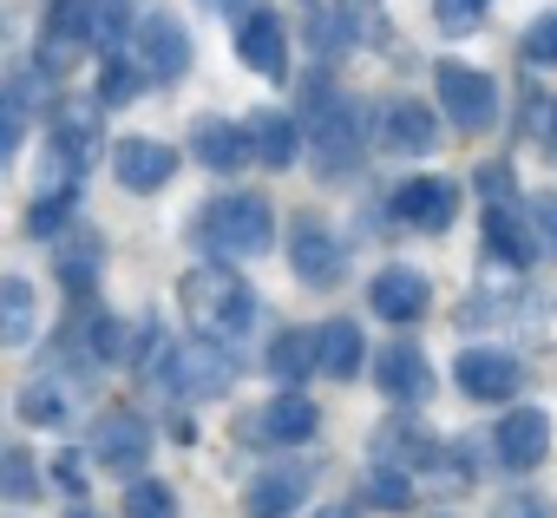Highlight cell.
I'll use <instances>...</instances> for the list:
<instances>
[{
  "mask_svg": "<svg viewBox=\"0 0 557 518\" xmlns=\"http://www.w3.org/2000/svg\"><path fill=\"white\" fill-rule=\"evenodd\" d=\"M177 303H184V316L210 335V342H243L249 329H256V289L230 270V263H197L184 283H177Z\"/></svg>",
  "mask_w": 557,
  "mask_h": 518,
  "instance_id": "6da1fadb",
  "label": "cell"
},
{
  "mask_svg": "<svg viewBox=\"0 0 557 518\" xmlns=\"http://www.w3.org/2000/svg\"><path fill=\"white\" fill-rule=\"evenodd\" d=\"M190 236H197L203 256H216V263H230V256H262L269 236H275V210L262 197H243V190L236 197H210L197 210Z\"/></svg>",
  "mask_w": 557,
  "mask_h": 518,
  "instance_id": "7a4b0ae2",
  "label": "cell"
},
{
  "mask_svg": "<svg viewBox=\"0 0 557 518\" xmlns=\"http://www.w3.org/2000/svg\"><path fill=\"white\" fill-rule=\"evenodd\" d=\"M309 138H315V171L322 177H342L361 151H368V112L342 92H329L322 79H309Z\"/></svg>",
  "mask_w": 557,
  "mask_h": 518,
  "instance_id": "3957f363",
  "label": "cell"
},
{
  "mask_svg": "<svg viewBox=\"0 0 557 518\" xmlns=\"http://www.w3.org/2000/svg\"><path fill=\"white\" fill-rule=\"evenodd\" d=\"M151 381H164V387L184 394V400H216V394L236 387V355L216 348V342L177 348L171 335H158V342H151Z\"/></svg>",
  "mask_w": 557,
  "mask_h": 518,
  "instance_id": "277c9868",
  "label": "cell"
},
{
  "mask_svg": "<svg viewBox=\"0 0 557 518\" xmlns=\"http://www.w3.org/2000/svg\"><path fill=\"white\" fill-rule=\"evenodd\" d=\"M433 92H440V106H446V119L459 125V132H492L498 125V79L492 73H479V66H459V60H440V73H433Z\"/></svg>",
  "mask_w": 557,
  "mask_h": 518,
  "instance_id": "5b68a950",
  "label": "cell"
},
{
  "mask_svg": "<svg viewBox=\"0 0 557 518\" xmlns=\"http://www.w3.org/2000/svg\"><path fill=\"white\" fill-rule=\"evenodd\" d=\"M92 8H99V0H53L47 34H40V73L47 79H66L79 66V53L99 47L92 40Z\"/></svg>",
  "mask_w": 557,
  "mask_h": 518,
  "instance_id": "8992f818",
  "label": "cell"
},
{
  "mask_svg": "<svg viewBox=\"0 0 557 518\" xmlns=\"http://www.w3.org/2000/svg\"><path fill=\"white\" fill-rule=\"evenodd\" d=\"M132 60H138V73L158 79V86L184 79V66H190V34H184V21H177V14H145L138 34H132Z\"/></svg>",
  "mask_w": 557,
  "mask_h": 518,
  "instance_id": "52a82bcc",
  "label": "cell"
},
{
  "mask_svg": "<svg viewBox=\"0 0 557 518\" xmlns=\"http://www.w3.org/2000/svg\"><path fill=\"white\" fill-rule=\"evenodd\" d=\"M289 270H296L309 289H335V283L348 276V256H342V243H335L329 223L296 217V230H289Z\"/></svg>",
  "mask_w": 557,
  "mask_h": 518,
  "instance_id": "ba28073f",
  "label": "cell"
},
{
  "mask_svg": "<svg viewBox=\"0 0 557 518\" xmlns=\"http://www.w3.org/2000/svg\"><path fill=\"white\" fill-rule=\"evenodd\" d=\"M236 53L262 79H289V27H283V14H275V8H249L236 21Z\"/></svg>",
  "mask_w": 557,
  "mask_h": 518,
  "instance_id": "9c48e42d",
  "label": "cell"
},
{
  "mask_svg": "<svg viewBox=\"0 0 557 518\" xmlns=\"http://www.w3.org/2000/svg\"><path fill=\"white\" fill-rule=\"evenodd\" d=\"M309 492H315V466H302V459L262 466L249 479V518H296Z\"/></svg>",
  "mask_w": 557,
  "mask_h": 518,
  "instance_id": "30bf717a",
  "label": "cell"
},
{
  "mask_svg": "<svg viewBox=\"0 0 557 518\" xmlns=\"http://www.w3.org/2000/svg\"><path fill=\"white\" fill-rule=\"evenodd\" d=\"M537 249H544V236H537V223H531L518 203H485V256H492V263L531 270Z\"/></svg>",
  "mask_w": 557,
  "mask_h": 518,
  "instance_id": "8fae6325",
  "label": "cell"
},
{
  "mask_svg": "<svg viewBox=\"0 0 557 518\" xmlns=\"http://www.w3.org/2000/svg\"><path fill=\"white\" fill-rule=\"evenodd\" d=\"M53 151L79 171L92 151H106V106L99 99H66V106H53Z\"/></svg>",
  "mask_w": 557,
  "mask_h": 518,
  "instance_id": "7c38bea8",
  "label": "cell"
},
{
  "mask_svg": "<svg viewBox=\"0 0 557 518\" xmlns=\"http://www.w3.org/2000/svg\"><path fill=\"white\" fill-rule=\"evenodd\" d=\"M92 459L119 479H138V466L151 459V427L138 414H106L99 433H92Z\"/></svg>",
  "mask_w": 557,
  "mask_h": 518,
  "instance_id": "4fadbf2b",
  "label": "cell"
},
{
  "mask_svg": "<svg viewBox=\"0 0 557 518\" xmlns=\"http://www.w3.org/2000/svg\"><path fill=\"white\" fill-rule=\"evenodd\" d=\"M112 177L125 190H164L177 177V151L164 138H119L112 145Z\"/></svg>",
  "mask_w": 557,
  "mask_h": 518,
  "instance_id": "5bb4252c",
  "label": "cell"
},
{
  "mask_svg": "<svg viewBox=\"0 0 557 518\" xmlns=\"http://www.w3.org/2000/svg\"><path fill=\"white\" fill-rule=\"evenodd\" d=\"M394 217L407 230H446L459 217V184L453 177H407L394 190Z\"/></svg>",
  "mask_w": 557,
  "mask_h": 518,
  "instance_id": "9a60e30c",
  "label": "cell"
},
{
  "mask_svg": "<svg viewBox=\"0 0 557 518\" xmlns=\"http://www.w3.org/2000/svg\"><path fill=\"white\" fill-rule=\"evenodd\" d=\"M374 387H381L387 400H400V407H420V400L433 394V368H426V355H420L413 342H387V348L374 355Z\"/></svg>",
  "mask_w": 557,
  "mask_h": 518,
  "instance_id": "2e32d148",
  "label": "cell"
},
{
  "mask_svg": "<svg viewBox=\"0 0 557 518\" xmlns=\"http://www.w3.org/2000/svg\"><path fill=\"white\" fill-rule=\"evenodd\" d=\"M518 355H505V348H466L459 361H453V381H459V394H472V400H511L518 394Z\"/></svg>",
  "mask_w": 557,
  "mask_h": 518,
  "instance_id": "e0dca14e",
  "label": "cell"
},
{
  "mask_svg": "<svg viewBox=\"0 0 557 518\" xmlns=\"http://www.w3.org/2000/svg\"><path fill=\"white\" fill-rule=\"evenodd\" d=\"M426 303H433V289H426V276L407 270V263H394V270H381V276L368 283V309H374L381 322H420Z\"/></svg>",
  "mask_w": 557,
  "mask_h": 518,
  "instance_id": "ac0fdd59",
  "label": "cell"
},
{
  "mask_svg": "<svg viewBox=\"0 0 557 518\" xmlns=\"http://www.w3.org/2000/svg\"><path fill=\"white\" fill-rule=\"evenodd\" d=\"M492 446H498V466H511V472L537 466V459L550 453V414H544V407H518V414H505Z\"/></svg>",
  "mask_w": 557,
  "mask_h": 518,
  "instance_id": "d6986e66",
  "label": "cell"
},
{
  "mask_svg": "<svg viewBox=\"0 0 557 518\" xmlns=\"http://www.w3.org/2000/svg\"><path fill=\"white\" fill-rule=\"evenodd\" d=\"M190 151H197L203 171H243V164L256 158V151H249V132L230 125V119H197V125H190Z\"/></svg>",
  "mask_w": 557,
  "mask_h": 518,
  "instance_id": "ffe728a7",
  "label": "cell"
},
{
  "mask_svg": "<svg viewBox=\"0 0 557 518\" xmlns=\"http://www.w3.org/2000/svg\"><path fill=\"white\" fill-rule=\"evenodd\" d=\"M315 427H322V414H315V400H302V394L269 400L262 420H256V433H262L269 446H302V440H315Z\"/></svg>",
  "mask_w": 557,
  "mask_h": 518,
  "instance_id": "44dd1931",
  "label": "cell"
},
{
  "mask_svg": "<svg viewBox=\"0 0 557 518\" xmlns=\"http://www.w3.org/2000/svg\"><path fill=\"white\" fill-rule=\"evenodd\" d=\"M249 151H256L269 171H289V164L302 158L296 119H289V112H256V119H249Z\"/></svg>",
  "mask_w": 557,
  "mask_h": 518,
  "instance_id": "7402d4cb",
  "label": "cell"
},
{
  "mask_svg": "<svg viewBox=\"0 0 557 518\" xmlns=\"http://www.w3.org/2000/svg\"><path fill=\"white\" fill-rule=\"evenodd\" d=\"M440 145V119L426 99H394L387 106V151H433Z\"/></svg>",
  "mask_w": 557,
  "mask_h": 518,
  "instance_id": "603a6c76",
  "label": "cell"
},
{
  "mask_svg": "<svg viewBox=\"0 0 557 518\" xmlns=\"http://www.w3.org/2000/svg\"><path fill=\"white\" fill-rule=\"evenodd\" d=\"M315 355H322V374H329V381H355V374H361V361H368L361 329H355V322H342V316L315 329Z\"/></svg>",
  "mask_w": 557,
  "mask_h": 518,
  "instance_id": "cb8c5ba5",
  "label": "cell"
},
{
  "mask_svg": "<svg viewBox=\"0 0 557 518\" xmlns=\"http://www.w3.org/2000/svg\"><path fill=\"white\" fill-rule=\"evenodd\" d=\"M14 414H21L27 427H66V420H73V394H66L53 374H34V381L14 394Z\"/></svg>",
  "mask_w": 557,
  "mask_h": 518,
  "instance_id": "d4e9b609",
  "label": "cell"
},
{
  "mask_svg": "<svg viewBox=\"0 0 557 518\" xmlns=\"http://www.w3.org/2000/svg\"><path fill=\"white\" fill-rule=\"evenodd\" d=\"M315 361H322V355H315V335H309V329H283V335L269 342V355H262V368H269L275 381H302Z\"/></svg>",
  "mask_w": 557,
  "mask_h": 518,
  "instance_id": "484cf974",
  "label": "cell"
},
{
  "mask_svg": "<svg viewBox=\"0 0 557 518\" xmlns=\"http://www.w3.org/2000/svg\"><path fill=\"white\" fill-rule=\"evenodd\" d=\"M27 335H34V283L8 276V283H0V342L27 348Z\"/></svg>",
  "mask_w": 557,
  "mask_h": 518,
  "instance_id": "4316f807",
  "label": "cell"
},
{
  "mask_svg": "<svg viewBox=\"0 0 557 518\" xmlns=\"http://www.w3.org/2000/svg\"><path fill=\"white\" fill-rule=\"evenodd\" d=\"M145 86H151V79L138 73V60H132V47H125V53H106V73H99V92H92V99L112 112V106H132Z\"/></svg>",
  "mask_w": 557,
  "mask_h": 518,
  "instance_id": "83f0119b",
  "label": "cell"
},
{
  "mask_svg": "<svg viewBox=\"0 0 557 518\" xmlns=\"http://www.w3.org/2000/svg\"><path fill=\"white\" fill-rule=\"evenodd\" d=\"M99 249H106V243H99V236L86 230V236H79V243H73L66 256H60V283H66L73 296H86V289L99 283V270H106V256H99Z\"/></svg>",
  "mask_w": 557,
  "mask_h": 518,
  "instance_id": "f1b7e54d",
  "label": "cell"
},
{
  "mask_svg": "<svg viewBox=\"0 0 557 518\" xmlns=\"http://www.w3.org/2000/svg\"><path fill=\"white\" fill-rule=\"evenodd\" d=\"M361 492H368V505H387V511L413 505V479H407V466H387V459H374V466H368Z\"/></svg>",
  "mask_w": 557,
  "mask_h": 518,
  "instance_id": "f546056e",
  "label": "cell"
},
{
  "mask_svg": "<svg viewBox=\"0 0 557 518\" xmlns=\"http://www.w3.org/2000/svg\"><path fill=\"white\" fill-rule=\"evenodd\" d=\"M309 40H315L329 60H342V53L355 47V14H348V8H329V0H322L315 21H309Z\"/></svg>",
  "mask_w": 557,
  "mask_h": 518,
  "instance_id": "4dcf8cb0",
  "label": "cell"
},
{
  "mask_svg": "<svg viewBox=\"0 0 557 518\" xmlns=\"http://www.w3.org/2000/svg\"><path fill=\"white\" fill-rule=\"evenodd\" d=\"M0 492H8L14 505H34V498H40V472H34V453H27V446H8V453H0Z\"/></svg>",
  "mask_w": 557,
  "mask_h": 518,
  "instance_id": "1f68e13d",
  "label": "cell"
},
{
  "mask_svg": "<svg viewBox=\"0 0 557 518\" xmlns=\"http://www.w3.org/2000/svg\"><path fill=\"white\" fill-rule=\"evenodd\" d=\"M27 112H34V73H14L8 86V125H0V158H14L27 138Z\"/></svg>",
  "mask_w": 557,
  "mask_h": 518,
  "instance_id": "d6a6232c",
  "label": "cell"
},
{
  "mask_svg": "<svg viewBox=\"0 0 557 518\" xmlns=\"http://www.w3.org/2000/svg\"><path fill=\"white\" fill-rule=\"evenodd\" d=\"M125 518H177V492H171L164 479H132Z\"/></svg>",
  "mask_w": 557,
  "mask_h": 518,
  "instance_id": "836d02e7",
  "label": "cell"
},
{
  "mask_svg": "<svg viewBox=\"0 0 557 518\" xmlns=\"http://www.w3.org/2000/svg\"><path fill=\"white\" fill-rule=\"evenodd\" d=\"M125 34H138L132 14H125V0H99V8H92V40L106 53H125Z\"/></svg>",
  "mask_w": 557,
  "mask_h": 518,
  "instance_id": "e575fe53",
  "label": "cell"
},
{
  "mask_svg": "<svg viewBox=\"0 0 557 518\" xmlns=\"http://www.w3.org/2000/svg\"><path fill=\"white\" fill-rule=\"evenodd\" d=\"M524 138H537L557 158V99L550 92H524Z\"/></svg>",
  "mask_w": 557,
  "mask_h": 518,
  "instance_id": "d590c367",
  "label": "cell"
},
{
  "mask_svg": "<svg viewBox=\"0 0 557 518\" xmlns=\"http://www.w3.org/2000/svg\"><path fill=\"white\" fill-rule=\"evenodd\" d=\"M73 203H79L73 190H47V197H40V203L27 210V230H34V236H53V230H66V217H73Z\"/></svg>",
  "mask_w": 557,
  "mask_h": 518,
  "instance_id": "8d00e7d4",
  "label": "cell"
},
{
  "mask_svg": "<svg viewBox=\"0 0 557 518\" xmlns=\"http://www.w3.org/2000/svg\"><path fill=\"white\" fill-rule=\"evenodd\" d=\"M485 8H492V0H433V21H440L446 34H472V27L485 21Z\"/></svg>",
  "mask_w": 557,
  "mask_h": 518,
  "instance_id": "74e56055",
  "label": "cell"
},
{
  "mask_svg": "<svg viewBox=\"0 0 557 518\" xmlns=\"http://www.w3.org/2000/svg\"><path fill=\"white\" fill-rule=\"evenodd\" d=\"M524 60L531 66H557V14H544V21L524 27Z\"/></svg>",
  "mask_w": 557,
  "mask_h": 518,
  "instance_id": "f35d334b",
  "label": "cell"
},
{
  "mask_svg": "<svg viewBox=\"0 0 557 518\" xmlns=\"http://www.w3.org/2000/svg\"><path fill=\"white\" fill-rule=\"evenodd\" d=\"M53 485H60V492H73V498H86V485H92L86 459H79V453H60V459H53Z\"/></svg>",
  "mask_w": 557,
  "mask_h": 518,
  "instance_id": "ab89813d",
  "label": "cell"
},
{
  "mask_svg": "<svg viewBox=\"0 0 557 518\" xmlns=\"http://www.w3.org/2000/svg\"><path fill=\"white\" fill-rule=\"evenodd\" d=\"M92 355H99L106 368H112V361H125V329H119L112 316H106V322H92Z\"/></svg>",
  "mask_w": 557,
  "mask_h": 518,
  "instance_id": "60d3db41",
  "label": "cell"
},
{
  "mask_svg": "<svg viewBox=\"0 0 557 518\" xmlns=\"http://www.w3.org/2000/svg\"><path fill=\"white\" fill-rule=\"evenodd\" d=\"M531 223H537L544 249L557 256V190H537V197H531Z\"/></svg>",
  "mask_w": 557,
  "mask_h": 518,
  "instance_id": "b9f144b4",
  "label": "cell"
},
{
  "mask_svg": "<svg viewBox=\"0 0 557 518\" xmlns=\"http://www.w3.org/2000/svg\"><path fill=\"white\" fill-rule=\"evenodd\" d=\"M492 518H550V511H544L537 498H498V511H492Z\"/></svg>",
  "mask_w": 557,
  "mask_h": 518,
  "instance_id": "7bdbcfd3",
  "label": "cell"
},
{
  "mask_svg": "<svg viewBox=\"0 0 557 518\" xmlns=\"http://www.w3.org/2000/svg\"><path fill=\"white\" fill-rule=\"evenodd\" d=\"M210 8H216V14H236V21H243V14H249V0H210Z\"/></svg>",
  "mask_w": 557,
  "mask_h": 518,
  "instance_id": "ee69618b",
  "label": "cell"
},
{
  "mask_svg": "<svg viewBox=\"0 0 557 518\" xmlns=\"http://www.w3.org/2000/svg\"><path fill=\"white\" fill-rule=\"evenodd\" d=\"M315 518H355V511H348V505H322Z\"/></svg>",
  "mask_w": 557,
  "mask_h": 518,
  "instance_id": "f6af8a7d",
  "label": "cell"
},
{
  "mask_svg": "<svg viewBox=\"0 0 557 518\" xmlns=\"http://www.w3.org/2000/svg\"><path fill=\"white\" fill-rule=\"evenodd\" d=\"M73 518H92V511H73Z\"/></svg>",
  "mask_w": 557,
  "mask_h": 518,
  "instance_id": "bcb514c9",
  "label": "cell"
},
{
  "mask_svg": "<svg viewBox=\"0 0 557 518\" xmlns=\"http://www.w3.org/2000/svg\"><path fill=\"white\" fill-rule=\"evenodd\" d=\"M309 8H322V0H309Z\"/></svg>",
  "mask_w": 557,
  "mask_h": 518,
  "instance_id": "7dc6e473",
  "label": "cell"
}]
</instances>
